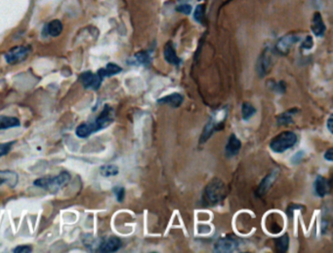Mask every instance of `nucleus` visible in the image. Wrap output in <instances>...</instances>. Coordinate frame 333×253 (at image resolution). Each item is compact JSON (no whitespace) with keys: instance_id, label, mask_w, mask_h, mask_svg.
I'll return each instance as SVG.
<instances>
[{"instance_id":"18","label":"nucleus","mask_w":333,"mask_h":253,"mask_svg":"<svg viewBox=\"0 0 333 253\" xmlns=\"http://www.w3.org/2000/svg\"><path fill=\"white\" fill-rule=\"evenodd\" d=\"M183 101H184V98H183L182 95L174 93V94H171V95L167 96L164 98L159 99L157 102L162 103V104H167V105H169V106H171L173 108H177L182 104Z\"/></svg>"},{"instance_id":"20","label":"nucleus","mask_w":333,"mask_h":253,"mask_svg":"<svg viewBox=\"0 0 333 253\" xmlns=\"http://www.w3.org/2000/svg\"><path fill=\"white\" fill-rule=\"evenodd\" d=\"M3 183H7L11 187H14L18 183V174L11 171H0V185Z\"/></svg>"},{"instance_id":"3","label":"nucleus","mask_w":333,"mask_h":253,"mask_svg":"<svg viewBox=\"0 0 333 253\" xmlns=\"http://www.w3.org/2000/svg\"><path fill=\"white\" fill-rule=\"evenodd\" d=\"M227 116L228 111L226 108H222L214 112V114L210 117V120L203 129V132L199 137V142L204 143L207 142L214 132L223 130L225 127V122L227 120Z\"/></svg>"},{"instance_id":"21","label":"nucleus","mask_w":333,"mask_h":253,"mask_svg":"<svg viewBox=\"0 0 333 253\" xmlns=\"http://www.w3.org/2000/svg\"><path fill=\"white\" fill-rule=\"evenodd\" d=\"M21 122L16 117L10 116H0V130H6L10 128L19 127Z\"/></svg>"},{"instance_id":"4","label":"nucleus","mask_w":333,"mask_h":253,"mask_svg":"<svg viewBox=\"0 0 333 253\" xmlns=\"http://www.w3.org/2000/svg\"><path fill=\"white\" fill-rule=\"evenodd\" d=\"M71 179V174L68 172H63L58 174L57 176H48V177H42L36 179L33 184L36 187L42 188L48 192H58L64 186H66Z\"/></svg>"},{"instance_id":"19","label":"nucleus","mask_w":333,"mask_h":253,"mask_svg":"<svg viewBox=\"0 0 333 253\" xmlns=\"http://www.w3.org/2000/svg\"><path fill=\"white\" fill-rule=\"evenodd\" d=\"M122 71V68L115 64V63H113V62H110L107 64V66L105 68H100L99 71H97V73L105 79L106 77H111L113 75H115V74H118L119 72Z\"/></svg>"},{"instance_id":"24","label":"nucleus","mask_w":333,"mask_h":253,"mask_svg":"<svg viewBox=\"0 0 333 253\" xmlns=\"http://www.w3.org/2000/svg\"><path fill=\"white\" fill-rule=\"evenodd\" d=\"M134 60L138 64L142 65H149L152 61V57L151 54L148 51H141L137 53L134 56Z\"/></svg>"},{"instance_id":"6","label":"nucleus","mask_w":333,"mask_h":253,"mask_svg":"<svg viewBox=\"0 0 333 253\" xmlns=\"http://www.w3.org/2000/svg\"><path fill=\"white\" fill-rule=\"evenodd\" d=\"M31 53V48L27 46H17L5 54V60L9 64H17L27 60Z\"/></svg>"},{"instance_id":"7","label":"nucleus","mask_w":333,"mask_h":253,"mask_svg":"<svg viewBox=\"0 0 333 253\" xmlns=\"http://www.w3.org/2000/svg\"><path fill=\"white\" fill-rule=\"evenodd\" d=\"M239 240L236 237L229 235L219 239L214 245V250L220 253L234 252L239 248Z\"/></svg>"},{"instance_id":"22","label":"nucleus","mask_w":333,"mask_h":253,"mask_svg":"<svg viewBox=\"0 0 333 253\" xmlns=\"http://www.w3.org/2000/svg\"><path fill=\"white\" fill-rule=\"evenodd\" d=\"M288 245H289V237L287 234L281 236V238L276 240V248L279 252L287 251Z\"/></svg>"},{"instance_id":"9","label":"nucleus","mask_w":333,"mask_h":253,"mask_svg":"<svg viewBox=\"0 0 333 253\" xmlns=\"http://www.w3.org/2000/svg\"><path fill=\"white\" fill-rule=\"evenodd\" d=\"M122 245L120 239L117 237H108L102 239L98 245H97V251L99 252H115L117 251Z\"/></svg>"},{"instance_id":"35","label":"nucleus","mask_w":333,"mask_h":253,"mask_svg":"<svg viewBox=\"0 0 333 253\" xmlns=\"http://www.w3.org/2000/svg\"><path fill=\"white\" fill-rule=\"evenodd\" d=\"M303 157H304V152H297V153H296V154L293 156V158H292V161L293 162V164H294V163H296V164H297V163L300 162V161L302 160Z\"/></svg>"},{"instance_id":"27","label":"nucleus","mask_w":333,"mask_h":253,"mask_svg":"<svg viewBox=\"0 0 333 253\" xmlns=\"http://www.w3.org/2000/svg\"><path fill=\"white\" fill-rule=\"evenodd\" d=\"M268 87L270 90L275 91L276 94H284L286 90V84L283 81L276 82L274 80L268 81Z\"/></svg>"},{"instance_id":"16","label":"nucleus","mask_w":333,"mask_h":253,"mask_svg":"<svg viewBox=\"0 0 333 253\" xmlns=\"http://www.w3.org/2000/svg\"><path fill=\"white\" fill-rule=\"evenodd\" d=\"M278 171H274L272 172L271 173H269L263 180L262 182L260 183L259 187H258V190H257V194L259 196H263L265 195L266 193L269 191V189L271 188L272 185L274 184V182L276 181L277 179V176H278Z\"/></svg>"},{"instance_id":"12","label":"nucleus","mask_w":333,"mask_h":253,"mask_svg":"<svg viewBox=\"0 0 333 253\" xmlns=\"http://www.w3.org/2000/svg\"><path fill=\"white\" fill-rule=\"evenodd\" d=\"M163 56H164L165 61L170 64L179 65L181 63V59L178 57L176 50H175V48H174L171 41L167 42V44H165L164 50H163Z\"/></svg>"},{"instance_id":"29","label":"nucleus","mask_w":333,"mask_h":253,"mask_svg":"<svg viewBox=\"0 0 333 253\" xmlns=\"http://www.w3.org/2000/svg\"><path fill=\"white\" fill-rule=\"evenodd\" d=\"M13 144H15V142L0 143V158L7 155L11 151Z\"/></svg>"},{"instance_id":"30","label":"nucleus","mask_w":333,"mask_h":253,"mask_svg":"<svg viewBox=\"0 0 333 253\" xmlns=\"http://www.w3.org/2000/svg\"><path fill=\"white\" fill-rule=\"evenodd\" d=\"M114 193H115V197H116V199H117L118 202H123L125 196V189L123 187L116 186V187L114 188Z\"/></svg>"},{"instance_id":"2","label":"nucleus","mask_w":333,"mask_h":253,"mask_svg":"<svg viewBox=\"0 0 333 253\" xmlns=\"http://www.w3.org/2000/svg\"><path fill=\"white\" fill-rule=\"evenodd\" d=\"M225 184L218 178H214L207 184L202 194V203L205 206H213L222 202L225 198Z\"/></svg>"},{"instance_id":"26","label":"nucleus","mask_w":333,"mask_h":253,"mask_svg":"<svg viewBox=\"0 0 333 253\" xmlns=\"http://www.w3.org/2000/svg\"><path fill=\"white\" fill-rule=\"evenodd\" d=\"M118 172H119V169L115 165H105L100 168V173L106 177L115 176L116 174H118Z\"/></svg>"},{"instance_id":"23","label":"nucleus","mask_w":333,"mask_h":253,"mask_svg":"<svg viewBox=\"0 0 333 253\" xmlns=\"http://www.w3.org/2000/svg\"><path fill=\"white\" fill-rule=\"evenodd\" d=\"M297 112V108H292L288 111L283 112L278 117V125H288L292 124V117Z\"/></svg>"},{"instance_id":"28","label":"nucleus","mask_w":333,"mask_h":253,"mask_svg":"<svg viewBox=\"0 0 333 253\" xmlns=\"http://www.w3.org/2000/svg\"><path fill=\"white\" fill-rule=\"evenodd\" d=\"M204 18H205V5L199 4L197 6L195 13H194V19L199 24H202Z\"/></svg>"},{"instance_id":"37","label":"nucleus","mask_w":333,"mask_h":253,"mask_svg":"<svg viewBox=\"0 0 333 253\" xmlns=\"http://www.w3.org/2000/svg\"><path fill=\"white\" fill-rule=\"evenodd\" d=\"M332 125L333 118L332 116H330V117H329V119H328V121H327V129H328V131L331 132V133L333 132Z\"/></svg>"},{"instance_id":"8","label":"nucleus","mask_w":333,"mask_h":253,"mask_svg":"<svg viewBox=\"0 0 333 253\" xmlns=\"http://www.w3.org/2000/svg\"><path fill=\"white\" fill-rule=\"evenodd\" d=\"M79 80L85 89L98 90L104 79L98 73L94 74L91 71H86L79 75Z\"/></svg>"},{"instance_id":"1","label":"nucleus","mask_w":333,"mask_h":253,"mask_svg":"<svg viewBox=\"0 0 333 253\" xmlns=\"http://www.w3.org/2000/svg\"><path fill=\"white\" fill-rule=\"evenodd\" d=\"M115 119V113L113 108L106 104L103 111L91 123H84L76 128L75 133L80 139H86L94 132H99L111 125Z\"/></svg>"},{"instance_id":"34","label":"nucleus","mask_w":333,"mask_h":253,"mask_svg":"<svg viewBox=\"0 0 333 253\" xmlns=\"http://www.w3.org/2000/svg\"><path fill=\"white\" fill-rule=\"evenodd\" d=\"M303 206L302 205H300V204H290L288 208H287V210H286V213H287V215L289 216V218H292V216H293V213L295 212V211H297V210H302Z\"/></svg>"},{"instance_id":"17","label":"nucleus","mask_w":333,"mask_h":253,"mask_svg":"<svg viewBox=\"0 0 333 253\" xmlns=\"http://www.w3.org/2000/svg\"><path fill=\"white\" fill-rule=\"evenodd\" d=\"M63 31V24L61 20H53L50 21L49 24H47L43 30V34L48 36H53V37H57L59 36Z\"/></svg>"},{"instance_id":"36","label":"nucleus","mask_w":333,"mask_h":253,"mask_svg":"<svg viewBox=\"0 0 333 253\" xmlns=\"http://www.w3.org/2000/svg\"><path fill=\"white\" fill-rule=\"evenodd\" d=\"M324 159L327 160L328 162H332L333 161V150L332 148L328 149L327 151L325 152L324 154Z\"/></svg>"},{"instance_id":"15","label":"nucleus","mask_w":333,"mask_h":253,"mask_svg":"<svg viewBox=\"0 0 333 253\" xmlns=\"http://www.w3.org/2000/svg\"><path fill=\"white\" fill-rule=\"evenodd\" d=\"M312 31L314 34L318 37H322L325 32V25L323 22V17L320 12H316L314 14L312 20Z\"/></svg>"},{"instance_id":"11","label":"nucleus","mask_w":333,"mask_h":253,"mask_svg":"<svg viewBox=\"0 0 333 253\" xmlns=\"http://www.w3.org/2000/svg\"><path fill=\"white\" fill-rule=\"evenodd\" d=\"M271 65V56H270V53L268 52V50H266L261 55L259 60L257 61V64H256V71H257L258 75L260 77L265 76L270 71Z\"/></svg>"},{"instance_id":"13","label":"nucleus","mask_w":333,"mask_h":253,"mask_svg":"<svg viewBox=\"0 0 333 253\" xmlns=\"http://www.w3.org/2000/svg\"><path fill=\"white\" fill-rule=\"evenodd\" d=\"M331 183L323 176H318L315 181V191L319 197H324L330 191Z\"/></svg>"},{"instance_id":"32","label":"nucleus","mask_w":333,"mask_h":253,"mask_svg":"<svg viewBox=\"0 0 333 253\" xmlns=\"http://www.w3.org/2000/svg\"><path fill=\"white\" fill-rule=\"evenodd\" d=\"M32 251L31 245H19L17 246L13 252L17 253H30Z\"/></svg>"},{"instance_id":"14","label":"nucleus","mask_w":333,"mask_h":253,"mask_svg":"<svg viewBox=\"0 0 333 253\" xmlns=\"http://www.w3.org/2000/svg\"><path fill=\"white\" fill-rule=\"evenodd\" d=\"M240 148H241V142L240 140L237 137V135L235 133L231 134L229 142L227 143L226 148H225L226 155L228 157H235L236 155L239 154Z\"/></svg>"},{"instance_id":"10","label":"nucleus","mask_w":333,"mask_h":253,"mask_svg":"<svg viewBox=\"0 0 333 253\" xmlns=\"http://www.w3.org/2000/svg\"><path fill=\"white\" fill-rule=\"evenodd\" d=\"M299 36L296 33H288L281 37L276 45V49L281 55H287L292 46L299 41Z\"/></svg>"},{"instance_id":"5","label":"nucleus","mask_w":333,"mask_h":253,"mask_svg":"<svg viewBox=\"0 0 333 253\" xmlns=\"http://www.w3.org/2000/svg\"><path fill=\"white\" fill-rule=\"evenodd\" d=\"M297 142V135L293 132H283L275 136L270 143V149L275 153L289 150Z\"/></svg>"},{"instance_id":"38","label":"nucleus","mask_w":333,"mask_h":253,"mask_svg":"<svg viewBox=\"0 0 333 253\" xmlns=\"http://www.w3.org/2000/svg\"><path fill=\"white\" fill-rule=\"evenodd\" d=\"M199 1H202V0H199Z\"/></svg>"},{"instance_id":"33","label":"nucleus","mask_w":333,"mask_h":253,"mask_svg":"<svg viewBox=\"0 0 333 253\" xmlns=\"http://www.w3.org/2000/svg\"><path fill=\"white\" fill-rule=\"evenodd\" d=\"M314 46V41H313L312 36H307L305 38V40L302 42V47L303 49H306V50H310Z\"/></svg>"},{"instance_id":"25","label":"nucleus","mask_w":333,"mask_h":253,"mask_svg":"<svg viewBox=\"0 0 333 253\" xmlns=\"http://www.w3.org/2000/svg\"><path fill=\"white\" fill-rule=\"evenodd\" d=\"M256 113V108L249 103V102H244L241 106V115L243 120H248L254 114Z\"/></svg>"},{"instance_id":"31","label":"nucleus","mask_w":333,"mask_h":253,"mask_svg":"<svg viewBox=\"0 0 333 253\" xmlns=\"http://www.w3.org/2000/svg\"><path fill=\"white\" fill-rule=\"evenodd\" d=\"M176 11L182 13V14L189 15L192 12V6L189 5V4H181V5H179V6L176 7Z\"/></svg>"}]
</instances>
